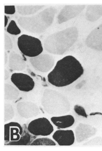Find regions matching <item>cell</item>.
<instances>
[{
	"label": "cell",
	"mask_w": 102,
	"mask_h": 151,
	"mask_svg": "<svg viewBox=\"0 0 102 151\" xmlns=\"http://www.w3.org/2000/svg\"><path fill=\"white\" fill-rule=\"evenodd\" d=\"M9 65L10 68L16 71L22 70L26 67V63L23 59L14 52L10 54Z\"/></svg>",
	"instance_id": "obj_16"
},
{
	"label": "cell",
	"mask_w": 102,
	"mask_h": 151,
	"mask_svg": "<svg viewBox=\"0 0 102 151\" xmlns=\"http://www.w3.org/2000/svg\"><path fill=\"white\" fill-rule=\"evenodd\" d=\"M21 125L16 122H11L4 125V140L7 141L18 140L23 134Z\"/></svg>",
	"instance_id": "obj_9"
},
{
	"label": "cell",
	"mask_w": 102,
	"mask_h": 151,
	"mask_svg": "<svg viewBox=\"0 0 102 151\" xmlns=\"http://www.w3.org/2000/svg\"><path fill=\"white\" fill-rule=\"evenodd\" d=\"M52 137L60 146L72 145L75 140L74 133L71 130H57L54 132Z\"/></svg>",
	"instance_id": "obj_13"
},
{
	"label": "cell",
	"mask_w": 102,
	"mask_h": 151,
	"mask_svg": "<svg viewBox=\"0 0 102 151\" xmlns=\"http://www.w3.org/2000/svg\"><path fill=\"white\" fill-rule=\"evenodd\" d=\"M56 11L55 8L50 7L34 16L20 17L17 22L25 30L33 33H41L51 25Z\"/></svg>",
	"instance_id": "obj_3"
},
{
	"label": "cell",
	"mask_w": 102,
	"mask_h": 151,
	"mask_svg": "<svg viewBox=\"0 0 102 151\" xmlns=\"http://www.w3.org/2000/svg\"><path fill=\"white\" fill-rule=\"evenodd\" d=\"M79 32L74 27L67 28L48 36L44 42V47L50 54L61 55L71 47L77 40Z\"/></svg>",
	"instance_id": "obj_2"
},
{
	"label": "cell",
	"mask_w": 102,
	"mask_h": 151,
	"mask_svg": "<svg viewBox=\"0 0 102 151\" xmlns=\"http://www.w3.org/2000/svg\"><path fill=\"white\" fill-rule=\"evenodd\" d=\"M75 132L76 141L81 143L92 136L95 133V130L90 125L80 123L76 128Z\"/></svg>",
	"instance_id": "obj_14"
},
{
	"label": "cell",
	"mask_w": 102,
	"mask_h": 151,
	"mask_svg": "<svg viewBox=\"0 0 102 151\" xmlns=\"http://www.w3.org/2000/svg\"><path fill=\"white\" fill-rule=\"evenodd\" d=\"M28 130L30 133L35 136H47L51 134L54 129L50 121L43 117L30 122L28 125Z\"/></svg>",
	"instance_id": "obj_6"
},
{
	"label": "cell",
	"mask_w": 102,
	"mask_h": 151,
	"mask_svg": "<svg viewBox=\"0 0 102 151\" xmlns=\"http://www.w3.org/2000/svg\"><path fill=\"white\" fill-rule=\"evenodd\" d=\"M31 146H56V144L52 139L47 137L37 138L30 145Z\"/></svg>",
	"instance_id": "obj_20"
},
{
	"label": "cell",
	"mask_w": 102,
	"mask_h": 151,
	"mask_svg": "<svg viewBox=\"0 0 102 151\" xmlns=\"http://www.w3.org/2000/svg\"><path fill=\"white\" fill-rule=\"evenodd\" d=\"M31 139L30 135L26 133L22 136L20 139L18 141H10L6 144L7 145H26L30 142Z\"/></svg>",
	"instance_id": "obj_21"
},
{
	"label": "cell",
	"mask_w": 102,
	"mask_h": 151,
	"mask_svg": "<svg viewBox=\"0 0 102 151\" xmlns=\"http://www.w3.org/2000/svg\"><path fill=\"white\" fill-rule=\"evenodd\" d=\"M7 32L10 34L17 35L20 34L21 32L15 22L12 20L7 28Z\"/></svg>",
	"instance_id": "obj_22"
},
{
	"label": "cell",
	"mask_w": 102,
	"mask_h": 151,
	"mask_svg": "<svg viewBox=\"0 0 102 151\" xmlns=\"http://www.w3.org/2000/svg\"><path fill=\"white\" fill-rule=\"evenodd\" d=\"M19 95V91L12 85L7 83L5 84V99L13 100L17 99Z\"/></svg>",
	"instance_id": "obj_19"
},
{
	"label": "cell",
	"mask_w": 102,
	"mask_h": 151,
	"mask_svg": "<svg viewBox=\"0 0 102 151\" xmlns=\"http://www.w3.org/2000/svg\"><path fill=\"white\" fill-rule=\"evenodd\" d=\"M44 6H17L18 12L22 15H28L36 13Z\"/></svg>",
	"instance_id": "obj_18"
},
{
	"label": "cell",
	"mask_w": 102,
	"mask_h": 151,
	"mask_svg": "<svg viewBox=\"0 0 102 151\" xmlns=\"http://www.w3.org/2000/svg\"><path fill=\"white\" fill-rule=\"evenodd\" d=\"M85 7L83 5H67L64 7L58 16V22L61 24L79 15Z\"/></svg>",
	"instance_id": "obj_10"
},
{
	"label": "cell",
	"mask_w": 102,
	"mask_h": 151,
	"mask_svg": "<svg viewBox=\"0 0 102 151\" xmlns=\"http://www.w3.org/2000/svg\"><path fill=\"white\" fill-rule=\"evenodd\" d=\"M86 44L91 49L102 51V24L89 35L86 40Z\"/></svg>",
	"instance_id": "obj_12"
},
{
	"label": "cell",
	"mask_w": 102,
	"mask_h": 151,
	"mask_svg": "<svg viewBox=\"0 0 102 151\" xmlns=\"http://www.w3.org/2000/svg\"><path fill=\"white\" fill-rule=\"evenodd\" d=\"M75 112L78 115L87 118L88 115L85 109L81 106L76 105L74 107Z\"/></svg>",
	"instance_id": "obj_24"
},
{
	"label": "cell",
	"mask_w": 102,
	"mask_h": 151,
	"mask_svg": "<svg viewBox=\"0 0 102 151\" xmlns=\"http://www.w3.org/2000/svg\"><path fill=\"white\" fill-rule=\"evenodd\" d=\"M17 45L22 54L31 58L41 54L43 51L39 39L27 35H22L18 37Z\"/></svg>",
	"instance_id": "obj_5"
},
{
	"label": "cell",
	"mask_w": 102,
	"mask_h": 151,
	"mask_svg": "<svg viewBox=\"0 0 102 151\" xmlns=\"http://www.w3.org/2000/svg\"><path fill=\"white\" fill-rule=\"evenodd\" d=\"M51 120L56 127L61 129L70 127L75 122L74 118L71 115L53 116Z\"/></svg>",
	"instance_id": "obj_15"
},
{
	"label": "cell",
	"mask_w": 102,
	"mask_h": 151,
	"mask_svg": "<svg viewBox=\"0 0 102 151\" xmlns=\"http://www.w3.org/2000/svg\"><path fill=\"white\" fill-rule=\"evenodd\" d=\"M41 104L46 113L55 116L65 114L70 110V104L67 98L61 93L52 89L44 90Z\"/></svg>",
	"instance_id": "obj_4"
},
{
	"label": "cell",
	"mask_w": 102,
	"mask_h": 151,
	"mask_svg": "<svg viewBox=\"0 0 102 151\" xmlns=\"http://www.w3.org/2000/svg\"><path fill=\"white\" fill-rule=\"evenodd\" d=\"M11 80L13 83L20 91L28 92L32 91L35 86L33 79L28 74L22 73H14Z\"/></svg>",
	"instance_id": "obj_7"
},
{
	"label": "cell",
	"mask_w": 102,
	"mask_h": 151,
	"mask_svg": "<svg viewBox=\"0 0 102 151\" xmlns=\"http://www.w3.org/2000/svg\"><path fill=\"white\" fill-rule=\"evenodd\" d=\"M17 108L19 114L25 119L35 117L39 113L38 106L31 102H20L17 104Z\"/></svg>",
	"instance_id": "obj_11"
},
{
	"label": "cell",
	"mask_w": 102,
	"mask_h": 151,
	"mask_svg": "<svg viewBox=\"0 0 102 151\" xmlns=\"http://www.w3.org/2000/svg\"><path fill=\"white\" fill-rule=\"evenodd\" d=\"M5 48L6 50H9L13 48V44L10 37L7 34L5 35Z\"/></svg>",
	"instance_id": "obj_25"
},
{
	"label": "cell",
	"mask_w": 102,
	"mask_h": 151,
	"mask_svg": "<svg viewBox=\"0 0 102 151\" xmlns=\"http://www.w3.org/2000/svg\"><path fill=\"white\" fill-rule=\"evenodd\" d=\"M8 22V19L7 17L5 16V27H6L7 26Z\"/></svg>",
	"instance_id": "obj_28"
},
{
	"label": "cell",
	"mask_w": 102,
	"mask_h": 151,
	"mask_svg": "<svg viewBox=\"0 0 102 151\" xmlns=\"http://www.w3.org/2000/svg\"><path fill=\"white\" fill-rule=\"evenodd\" d=\"M5 65H6L7 63L8 60V57L7 54L5 52Z\"/></svg>",
	"instance_id": "obj_29"
},
{
	"label": "cell",
	"mask_w": 102,
	"mask_h": 151,
	"mask_svg": "<svg viewBox=\"0 0 102 151\" xmlns=\"http://www.w3.org/2000/svg\"><path fill=\"white\" fill-rule=\"evenodd\" d=\"M16 11L14 6H5V13L7 14H13Z\"/></svg>",
	"instance_id": "obj_26"
},
{
	"label": "cell",
	"mask_w": 102,
	"mask_h": 151,
	"mask_svg": "<svg viewBox=\"0 0 102 151\" xmlns=\"http://www.w3.org/2000/svg\"><path fill=\"white\" fill-rule=\"evenodd\" d=\"M86 16L87 19L89 21H96L102 16V5L89 6Z\"/></svg>",
	"instance_id": "obj_17"
},
{
	"label": "cell",
	"mask_w": 102,
	"mask_h": 151,
	"mask_svg": "<svg viewBox=\"0 0 102 151\" xmlns=\"http://www.w3.org/2000/svg\"><path fill=\"white\" fill-rule=\"evenodd\" d=\"M14 116V111L12 105L9 104L5 105V122L12 119Z\"/></svg>",
	"instance_id": "obj_23"
},
{
	"label": "cell",
	"mask_w": 102,
	"mask_h": 151,
	"mask_svg": "<svg viewBox=\"0 0 102 151\" xmlns=\"http://www.w3.org/2000/svg\"><path fill=\"white\" fill-rule=\"evenodd\" d=\"M30 61L35 69L43 73L47 72L50 70L55 64L54 58L48 54H41L35 57L31 58Z\"/></svg>",
	"instance_id": "obj_8"
},
{
	"label": "cell",
	"mask_w": 102,
	"mask_h": 151,
	"mask_svg": "<svg viewBox=\"0 0 102 151\" xmlns=\"http://www.w3.org/2000/svg\"><path fill=\"white\" fill-rule=\"evenodd\" d=\"M5 80L6 81L7 80L9 77L10 74L9 71L7 70H5Z\"/></svg>",
	"instance_id": "obj_27"
},
{
	"label": "cell",
	"mask_w": 102,
	"mask_h": 151,
	"mask_svg": "<svg viewBox=\"0 0 102 151\" xmlns=\"http://www.w3.org/2000/svg\"><path fill=\"white\" fill-rule=\"evenodd\" d=\"M84 72L83 66L77 59L72 56H67L57 62L48 74V80L56 87H64L78 80Z\"/></svg>",
	"instance_id": "obj_1"
}]
</instances>
